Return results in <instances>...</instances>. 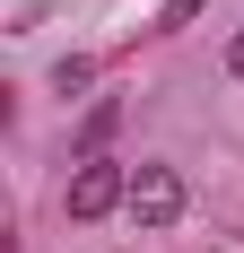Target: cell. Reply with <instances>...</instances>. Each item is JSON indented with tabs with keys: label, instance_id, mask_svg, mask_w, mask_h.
I'll list each match as a JSON object with an SVG mask.
<instances>
[{
	"label": "cell",
	"instance_id": "obj_1",
	"mask_svg": "<svg viewBox=\"0 0 244 253\" xmlns=\"http://www.w3.org/2000/svg\"><path fill=\"white\" fill-rule=\"evenodd\" d=\"M61 210H70L79 227H96V218L131 210V175H122V157H79V175H70V192H61Z\"/></svg>",
	"mask_w": 244,
	"mask_h": 253
},
{
	"label": "cell",
	"instance_id": "obj_2",
	"mask_svg": "<svg viewBox=\"0 0 244 253\" xmlns=\"http://www.w3.org/2000/svg\"><path fill=\"white\" fill-rule=\"evenodd\" d=\"M131 218H140L148 236L174 227V218H183V175H174V166H157V157H148V166H131Z\"/></svg>",
	"mask_w": 244,
	"mask_h": 253
},
{
	"label": "cell",
	"instance_id": "obj_3",
	"mask_svg": "<svg viewBox=\"0 0 244 253\" xmlns=\"http://www.w3.org/2000/svg\"><path fill=\"white\" fill-rule=\"evenodd\" d=\"M114 123H122V105H114V96H105V105H87V123H79V157H105Z\"/></svg>",
	"mask_w": 244,
	"mask_h": 253
},
{
	"label": "cell",
	"instance_id": "obj_4",
	"mask_svg": "<svg viewBox=\"0 0 244 253\" xmlns=\"http://www.w3.org/2000/svg\"><path fill=\"white\" fill-rule=\"evenodd\" d=\"M87 79H96V61H87V52H61V61H52V96H79Z\"/></svg>",
	"mask_w": 244,
	"mask_h": 253
},
{
	"label": "cell",
	"instance_id": "obj_5",
	"mask_svg": "<svg viewBox=\"0 0 244 253\" xmlns=\"http://www.w3.org/2000/svg\"><path fill=\"white\" fill-rule=\"evenodd\" d=\"M201 9H209V0H166V9H157V35H183Z\"/></svg>",
	"mask_w": 244,
	"mask_h": 253
},
{
	"label": "cell",
	"instance_id": "obj_6",
	"mask_svg": "<svg viewBox=\"0 0 244 253\" xmlns=\"http://www.w3.org/2000/svg\"><path fill=\"white\" fill-rule=\"evenodd\" d=\"M227 79H236V87H244V35H236V44H227Z\"/></svg>",
	"mask_w": 244,
	"mask_h": 253
}]
</instances>
